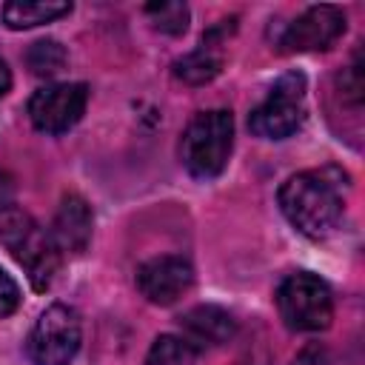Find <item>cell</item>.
I'll use <instances>...</instances> for the list:
<instances>
[{
	"label": "cell",
	"instance_id": "1",
	"mask_svg": "<svg viewBox=\"0 0 365 365\" xmlns=\"http://www.w3.org/2000/svg\"><path fill=\"white\" fill-rule=\"evenodd\" d=\"M279 208L285 220L311 240L331 237L342 222V174L336 168L299 171L279 185Z\"/></svg>",
	"mask_w": 365,
	"mask_h": 365
},
{
	"label": "cell",
	"instance_id": "2",
	"mask_svg": "<svg viewBox=\"0 0 365 365\" xmlns=\"http://www.w3.org/2000/svg\"><path fill=\"white\" fill-rule=\"evenodd\" d=\"M0 245L23 265L34 291L43 294L51 288L63 254L51 240V231L40 228L37 220L14 202L0 208Z\"/></svg>",
	"mask_w": 365,
	"mask_h": 365
},
{
	"label": "cell",
	"instance_id": "3",
	"mask_svg": "<svg viewBox=\"0 0 365 365\" xmlns=\"http://www.w3.org/2000/svg\"><path fill=\"white\" fill-rule=\"evenodd\" d=\"M234 148V117L225 108L200 111L182 131L180 160L197 180H214L228 165Z\"/></svg>",
	"mask_w": 365,
	"mask_h": 365
},
{
	"label": "cell",
	"instance_id": "4",
	"mask_svg": "<svg viewBox=\"0 0 365 365\" xmlns=\"http://www.w3.org/2000/svg\"><path fill=\"white\" fill-rule=\"evenodd\" d=\"M277 311L291 331H325L334 319V297L325 279L308 271H297L279 282Z\"/></svg>",
	"mask_w": 365,
	"mask_h": 365
},
{
	"label": "cell",
	"instance_id": "5",
	"mask_svg": "<svg viewBox=\"0 0 365 365\" xmlns=\"http://www.w3.org/2000/svg\"><path fill=\"white\" fill-rule=\"evenodd\" d=\"M305 120V74L288 71L282 74L268 97L248 114V131L262 140H285Z\"/></svg>",
	"mask_w": 365,
	"mask_h": 365
},
{
	"label": "cell",
	"instance_id": "6",
	"mask_svg": "<svg viewBox=\"0 0 365 365\" xmlns=\"http://www.w3.org/2000/svg\"><path fill=\"white\" fill-rule=\"evenodd\" d=\"M80 314L66 302H54L37 317L26 348L34 365H71L80 351Z\"/></svg>",
	"mask_w": 365,
	"mask_h": 365
},
{
	"label": "cell",
	"instance_id": "7",
	"mask_svg": "<svg viewBox=\"0 0 365 365\" xmlns=\"http://www.w3.org/2000/svg\"><path fill=\"white\" fill-rule=\"evenodd\" d=\"M88 106L86 83H51L31 94L29 120L43 134H63L80 123Z\"/></svg>",
	"mask_w": 365,
	"mask_h": 365
},
{
	"label": "cell",
	"instance_id": "8",
	"mask_svg": "<svg viewBox=\"0 0 365 365\" xmlns=\"http://www.w3.org/2000/svg\"><path fill=\"white\" fill-rule=\"evenodd\" d=\"M345 34V14L336 6H311L285 26L277 46L282 54L325 51Z\"/></svg>",
	"mask_w": 365,
	"mask_h": 365
},
{
	"label": "cell",
	"instance_id": "9",
	"mask_svg": "<svg viewBox=\"0 0 365 365\" xmlns=\"http://www.w3.org/2000/svg\"><path fill=\"white\" fill-rule=\"evenodd\" d=\"M194 285V268L180 254H160L137 268V288L151 305H174Z\"/></svg>",
	"mask_w": 365,
	"mask_h": 365
},
{
	"label": "cell",
	"instance_id": "10",
	"mask_svg": "<svg viewBox=\"0 0 365 365\" xmlns=\"http://www.w3.org/2000/svg\"><path fill=\"white\" fill-rule=\"evenodd\" d=\"M180 331H182L180 339L194 354H200V351H211L234 339L237 319L220 305H194L191 311L180 317Z\"/></svg>",
	"mask_w": 365,
	"mask_h": 365
},
{
	"label": "cell",
	"instance_id": "11",
	"mask_svg": "<svg viewBox=\"0 0 365 365\" xmlns=\"http://www.w3.org/2000/svg\"><path fill=\"white\" fill-rule=\"evenodd\" d=\"M91 228H94V217L88 202L80 194H66L60 200V208L54 214V225H51V240L57 242L60 254H83L91 242Z\"/></svg>",
	"mask_w": 365,
	"mask_h": 365
},
{
	"label": "cell",
	"instance_id": "12",
	"mask_svg": "<svg viewBox=\"0 0 365 365\" xmlns=\"http://www.w3.org/2000/svg\"><path fill=\"white\" fill-rule=\"evenodd\" d=\"M71 11V3H51V0H11L3 6V23L14 31L34 29L43 23H54Z\"/></svg>",
	"mask_w": 365,
	"mask_h": 365
},
{
	"label": "cell",
	"instance_id": "13",
	"mask_svg": "<svg viewBox=\"0 0 365 365\" xmlns=\"http://www.w3.org/2000/svg\"><path fill=\"white\" fill-rule=\"evenodd\" d=\"M222 71V54L214 46H200L185 57L174 60V77L188 86H205Z\"/></svg>",
	"mask_w": 365,
	"mask_h": 365
},
{
	"label": "cell",
	"instance_id": "14",
	"mask_svg": "<svg viewBox=\"0 0 365 365\" xmlns=\"http://www.w3.org/2000/svg\"><path fill=\"white\" fill-rule=\"evenodd\" d=\"M66 60H68V54H66V48L57 40H37L26 51V66L37 77H54V74H60L63 66H66Z\"/></svg>",
	"mask_w": 365,
	"mask_h": 365
},
{
	"label": "cell",
	"instance_id": "15",
	"mask_svg": "<svg viewBox=\"0 0 365 365\" xmlns=\"http://www.w3.org/2000/svg\"><path fill=\"white\" fill-rule=\"evenodd\" d=\"M145 14L151 17L154 29H160L163 34H182L188 29V6L185 3H177V0H168V3H148L145 6Z\"/></svg>",
	"mask_w": 365,
	"mask_h": 365
},
{
	"label": "cell",
	"instance_id": "16",
	"mask_svg": "<svg viewBox=\"0 0 365 365\" xmlns=\"http://www.w3.org/2000/svg\"><path fill=\"white\" fill-rule=\"evenodd\" d=\"M194 359V351L180 339V336H157L148 356H145V365H188Z\"/></svg>",
	"mask_w": 365,
	"mask_h": 365
},
{
	"label": "cell",
	"instance_id": "17",
	"mask_svg": "<svg viewBox=\"0 0 365 365\" xmlns=\"http://www.w3.org/2000/svg\"><path fill=\"white\" fill-rule=\"evenodd\" d=\"M17 305H20V288H17V282L0 268V319L9 317V314H14Z\"/></svg>",
	"mask_w": 365,
	"mask_h": 365
},
{
	"label": "cell",
	"instance_id": "18",
	"mask_svg": "<svg viewBox=\"0 0 365 365\" xmlns=\"http://www.w3.org/2000/svg\"><path fill=\"white\" fill-rule=\"evenodd\" d=\"M291 365H331V354H328V348H325V345L311 342V345H305V348L294 356V362H291Z\"/></svg>",
	"mask_w": 365,
	"mask_h": 365
},
{
	"label": "cell",
	"instance_id": "19",
	"mask_svg": "<svg viewBox=\"0 0 365 365\" xmlns=\"http://www.w3.org/2000/svg\"><path fill=\"white\" fill-rule=\"evenodd\" d=\"M11 202H14V180L6 171H0V208H6Z\"/></svg>",
	"mask_w": 365,
	"mask_h": 365
},
{
	"label": "cell",
	"instance_id": "20",
	"mask_svg": "<svg viewBox=\"0 0 365 365\" xmlns=\"http://www.w3.org/2000/svg\"><path fill=\"white\" fill-rule=\"evenodd\" d=\"M9 88H11V71H9L6 60L0 57V97H6V94H9Z\"/></svg>",
	"mask_w": 365,
	"mask_h": 365
}]
</instances>
